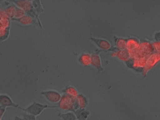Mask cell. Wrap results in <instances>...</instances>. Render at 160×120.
<instances>
[{
  "mask_svg": "<svg viewBox=\"0 0 160 120\" xmlns=\"http://www.w3.org/2000/svg\"><path fill=\"white\" fill-rule=\"evenodd\" d=\"M76 97L65 94L59 103V107L62 109L74 112V104Z\"/></svg>",
  "mask_w": 160,
  "mask_h": 120,
  "instance_id": "6da1fadb",
  "label": "cell"
},
{
  "mask_svg": "<svg viewBox=\"0 0 160 120\" xmlns=\"http://www.w3.org/2000/svg\"><path fill=\"white\" fill-rule=\"evenodd\" d=\"M18 7L23 10L33 18H38V15L32 3L30 1H13Z\"/></svg>",
  "mask_w": 160,
  "mask_h": 120,
  "instance_id": "7a4b0ae2",
  "label": "cell"
},
{
  "mask_svg": "<svg viewBox=\"0 0 160 120\" xmlns=\"http://www.w3.org/2000/svg\"><path fill=\"white\" fill-rule=\"evenodd\" d=\"M57 106H49L48 105H44L34 102L28 108L24 109L23 111L26 113L33 115L35 116L39 115L45 108H56Z\"/></svg>",
  "mask_w": 160,
  "mask_h": 120,
  "instance_id": "3957f363",
  "label": "cell"
},
{
  "mask_svg": "<svg viewBox=\"0 0 160 120\" xmlns=\"http://www.w3.org/2000/svg\"><path fill=\"white\" fill-rule=\"evenodd\" d=\"M41 94L44 95L48 100L53 103L59 102L62 97L58 93L53 91L42 92Z\"/></svg>",
  "mask_w": 160,
  "mask_h": 120,
  "instance_id": "277c9868",
  "label": "cell"
},
{
  "mask_svg": "<svg viewBox=\"0 0 160 120\" xmlns=\"http://www.w3.org/2000/svg\"><path fill=\"white\" fill-rule=\"evenodd\" d=\"M86 98L82 94H78L76 97L74 104V110L83 109L87 104Z\"/></svg>",
  "mask_w": 160,
  "mask_h": 120,
  "instance_id": "5b68a950",
  "label": "cell"
},
{
  "mask_svg": "<svg viewBox=\"0 0 160 120\" xmlns=\"http://www.w3.org/2000/svg\"><path fill=\"white\" fill-rule=\"evenodd\" d=\"M0 103L4 106H12L23 110L24 108L13 103L11 98L5 95H0Z\"/></svg>",
  "mask_w": 160,
  "mask_h": 120,
  "instance_id": "8992f818",
  "label": "cell"
},
{
  "mask_svg": "<svg viewBox=\"0 0 160 120\" xmlns=\"http://www.w3.org/2000/svg\"><path fill=\"white\" fill-rule=\"evenodd\" d=\"M74 113L78 120H86L89 115V112L84 108L77 109Z\"/></svg>",
  "mask_w": 160,
  "mask_h": 120,
  "instance_id": "52a82bcc",
  "label": "cell"
},
{
  "mask_svg": "<svg viewBox=\"0 0 160 120\" xmlns=\"http://www.w3.org/2000/svg\"><path fill=\"white\" fill-rule=\"evenodd\" d=\"M12 20L17 21L22 24L25 25H30L34 23L33 18L29 15H25L20 18H14Z\"/></svg>",
  "mask_w": 160,
  "mask_h": 120,
  "instance_id": "ba28073f",
  "label": "cell"
},
{
  "mask_svg": "<svg viewBox=\"0 0 160 120\" xmlns=\"http://www.w3.org/2000/svg\"><path fill=\"white\" fill-rule=\"evenodd\" d=\"M79 62L82 65L87 66L89 65L91 61V58L90 55L87 54H83L79 57Z\"/></svg>",
  "mask_w": 160,
  "mask_h": 120,
  "instance_id": "9c48e42d",
  "label": "cell"
},
{
  "mask_svg": "<svg viewBox=\"0 0 160 120\" xmlns=\"http://www.w3.org/2000/svg\"><path fill=\"white\" fill-rule=\"evenodd\" d=\"M16 8L14 6L11 5L7 8L4 11V12L7 16L10 19L14 18Z\"/></svg>",
  "mask_w": 160,
  "mask_h": 120,
  "instance_id": "30bf717a",
  "label": "cell"
},
{
  "mask_svg": "<svg viewBox=\"0 0 160 120\" xmlns=\"http://www.w3.org/2000/svg\"><path fill=\"white\" fill-rule=\"evenodd\" d=\"M58 115L60 118H62L63 120H77L75 115L72 113H60Z\"/></svg>",
  "mask_w": 160,
  "mask_h": 120,
  "instance_id": "8fae6325",
  "label": "cell"
},
{
  "mask_svg": "<svg viewBox=\"0 0 160 120\" xmlns=\"http://www.w3.org/2000/svg\"><path fill=\"white\" fill-rule=\"evenodd\" d=\"M63 92L65 94L74 97H76L78 95L77 90L73 87H69L63 90Z\"/></svg>",
  "mask_w": 160,
  "mask_h": 120,
  "instance_id": "7c38bea8",
  "label": "cell"
},
{
  "mask_svg": "<svg viewBox=\"0 0 160 120\" xmlns=\"http://www.w3.org/2000/svg\"><path fill=\"white\" fill-rule=\"evenodd\" d=\"M8 28H5L0 24V40H3L7 38L8 35Z\"/></svg>",
  "mask_w": 160,
  "mask_h": 120,
  "instance_id": "4fadbf2b",
  "label": "cell"
},
{
  "mask_svg": "<svg viewBox=\"0 0 160 120\" xmlns=\"http://www.w3.org/2000/svg\"><path fill=\"white\" fill-rule=\"evenodd\" d=\"M25 14L26 12L23 10L18 7H16L14 18H20L25 15Z\"/></svg>",
  "mask_w": 160,
  "mask_h": 120,
  "instance_id": "5bb4252c",
  "label": "cell"
},
{
  "mask_svg": "<svg viewBox=\"0 0 160 120\" xmlns=\"http://www.w3.org/2000/svg\"><path fill=\"white\" fill-rule=\"evenodd\" d=\"M36 116L33 115L25 113L23 115V118L24 120H36Z\"/></svg>",
  "mask_w": 160,
  "mask_h": 120,
  "instance_id": "9a60e30c",
  "label": "cell"
}]
</instances>
